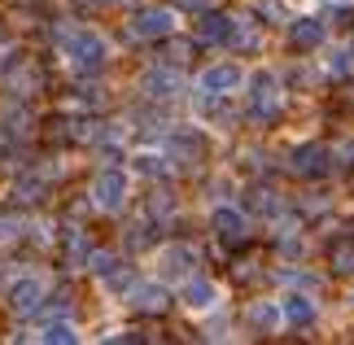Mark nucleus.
Instances as JSON below:
<instances>
[{"label":"nucleus","instance_id":"nucleus-14","mask_svg":"<svg viewBox=\"0 0 354 345\" xmlns=\"http://www.w3.org/2000/svg\"><path fill=\"white\" fill-rule=\"evenodd\" d=\"M280 310H284V324H293V328H310V324L319 319L315 297H306V293H284L280 297Z\"/></svg>","mask_w":354,"mask_h":345},{"label":"nucleus","instance_id":"nucleus-2","mask_svg":"<svg viewBox=\"0 0 354 345\" xmlns=\"http://www.w3.org/2000/svg\"><path fill=\"white\" fill-rule=\"evenodd\" d=\"M245 96H250V118L271 122L280 114V79H276V71L245 75Z\"/></svg>","mask_w":354,"mask_h":345},{"label":"nucleus","instance_id":"nucleus-10","mask_svg":"<svg viewBox=\"0 0 354 345\" xmlns=\"http://www.w3.org/2000/svg\"><path fill=\"white\" fill-rule=\"evenodd\" d=\"M158 267H162V280H188V275L197 271V250L193 245H167V250L158 254Z\"/></svg>","mask_w":354,"mask_h":345},{"label":"nucleus","instance_id":"nucleus-15","mask_svg":"<svg viewBox=\"0 0 354 345\" xmlns=\"http://www.w3.org/2000/svg\"><path fill=\"white\" fill-rule=\"evenodd\" d=\"M289 39H293V48H319L324 39H328V26H324V18L306 13V18H293Z\"/></svg>","mask_w":354,"mask_h":345},{"label":"nucleus","instance_id":"nucleus-26","mask_svg":"<svg viewBox=\"0 0 354 345\" xmlns=\"http://www.w3.org/2000/svg\"><path fill=\"white\" fill-rule=\"evenodd\" d=\"M13 53H18V48H0V71H9V66H13Z\"/></svg>","mask_w":354,"mask_h":345},{"label":"nucleus","instance_id":"nucleus-6","mask_svg":"<svg viewBox=\"0 0 354 345\" xmlns=\"http://www.w3.org/2000/svg\"><path fill=\"white\" fill-rule=\"evenodd\" d=\"M175 26H180L175 9H140L131 18V35L136 39H162V35H175Z\"/></svg>","mask_w":354,"mask_h":345},{"label":"nucleus","instance_id":"nucleus-23","mask_svg":"<svg viewBox=\"0 0 354 345\" xmlns=\"http://www.w3.org/2000/svg\"><path fill=\"white\" fill-rule=\"evenodd\" d=\"M337 271H354V245H342V250H337Z\"/></svg>","mask_w":354,"mask_h":345},{"label":"nucleus","instance_id":"nucleus-20","mask_svg":"<svg viewBox=\"0 0 354 345\" xmlns=\"http://www.w3.org/2000/svg\"><path fill=\"white\" fill-rule=\"evenodd\" d=\"M13 197H18V201H39V197H44V179H39V175H22L18 184H13Z\"/></svg>","mask_w":354,"mask_h":345},{"label":"nucleus","instance_id":"nucleus-28","mask_svg":"<svg viewBox=\"0 0 354 345\" xmlns=\"http://www.w3.org/2000/svg\"><path fill=\"white\" fill-rule=\"evenodd\" d=\"M342 5H354V0H342Z\"/></svg>","mask_w":354,"mask_h":345},{"label":"nucleus","instance_id":"nucleus-27","mask_svg":"<svg viewBox=\"0 0 354 345\" xmlns=\"http://www.w3.org/2000/svg\"><path fill=\"white\" fill-rule=\"evenodd\" d=\"M342 158H346V162H354V136H350V140L342 144Z\"/></svg>","mask_w":354,"mask_h":345},{"label":"nucleus","instance_id":"nucleus-18","mask_svg":"<svg viewBox=\"0 0 354 345\" xmlns=\"http://www.w3.org/2000/svg\"><path fill=\"white\" fill-rule=\"evenodd\" d=\"M136 175H145V179H162V175H171V162L167 153H153V149H145V153H136Z\"/></svg>","mask_w":354,"mask_h":345},{"label":"nucleus","instance_id":"nucleus-13","mask_svg":"<svg viewBox=\"0 0 354 345\" xmlns=\"http://www.w3.org/2000/svg\"><path fill=\"white\" fill-rule=\"evenodd\" d=\"M167 301H171L167 284H140V280H136L131 293H127V306L131 310H145V315H162V310H167Z\"/></svg>","mask_w":354,"mask_h":345},{"label":"nucleus","instance_id":"nucleus-1","mask_svg":"<svg viewBox=\"0 0 354 345\" xmlns=\"http://www.w3.org/2000/svg\"><path fill=\"white\" fill-rule=\"evenodd\" d=\"M62 53H66V62H71V71H79V75H97V71H105V62H110V44H105V35L88 31V26H79V31L66 35Z\"/></svg>","mask_w":354,"mask_h":345},{"label":"nucleus","instance_id":"nucleus-21","mask_svg":"<svg viewBox=\"0 0 354 345\" xmlns=\"http://www.w3.org/2000/svg\"><path fill=\"white\" fill-rule=\"evenodd\" d=\"M324 66H328V75H354V48H333Z\"/></svg>","mask_w":354,"mask_h":345},{"label":"nucleus","instance_id":"nucleus-22","mask_svg":"<svg viewBox=\"0 0 354 345\" xmlns=\"http://www.w3.org/2000/svg\"><path fill=\"white\" fill-rule=\"evenodd\" d=\"M153 236H158L153 223H136V227L127 232V250H145V245H153Z\"/></svg>","mask_w":354,"mask_h":345},{"label":"nucleus","instance_id":"nucleus-9","mask_svg":"<svg viewBox=\"0 0 354 345\" xmlns=\"http://www.w3.org/2000/svg\"><path fill=\"white\" fill-rule=\"evenodd\" d=\"M236 26H241V18H227V13L201 9V18H197V39H201V44H232V39H236Z\"/></svg>","mask_w":354,"mask_h":345},{"label":"nucleus","instance_id":"nucleus-24","mask_svg":"<svg viewBox=\"0 0 354 345\" xmlns=\"http://www.w3.org/2000/svg\"><path fill=\"white\" fill-rule=\"evenodd\" d=\"M13 232H18V223H13V218H0V241H9Z\"/></svg>","mask_w":354,"mask_h":345},{"label":"nucleus","instance_id":"nucleus-5","mask_svg":"<svg viewBox=\"0 0 354 345\" xmlns=\"http://www.w3.org/2000/svg\"><path fill=\"white\" fill-rule=\"evenodd\" d=\"M236 88H245V71L236 62H214L197 75V92H210V96H232Z\"/></svg>","mask_w":354,"mask_h":345},{"label":"nucleus","instance_id":"nucleus-7","mask_svg":"<svg viewBox=\"0 0 354 345\" xmlns=\"http://www.w3.org/2000/svg\"><path fill=\"white\" fill-rule=\"evenodd\" d=\"M180 301H184V306L193 310V315H206V310L219 306V284L193 271V275L184 280V288H180Z\"/></svg>","mask_w":354,"mask_h":345},{"label":"nucleus","instance_id":"nucleus-17","mask_svg":"<svg viewBox=\"0 0 354 345\" xmlns=\"http://www.w3.org/2000/svg\"><path fill=\"white\" fill-rule=\"evenodd\" d=\"M35 341H44V345H75L79 333H75L71 319H53V324H44V328L35 333Z\"/></svg>","mask_w":354,"mask_h":345},{"label":"nucleus","instance_id":"nucleus-19","mask_svg":"<svg viewBox=\"0 0 354 345\" xmlns=\"http://www.w3.org/2000/svg\"><path fill=\"white\" fill-rule=\"evenodd\" d=\"M101 284L110 288V293H122V297H127V293H131V284H136V271L127 267V262H118V267H110V271L101 275Z\"/></svg>","mask_w":354,"mask_h":345},{"label":"nucleus","instance_id":"nucleus-3","mask_svg":"<svg viewBox=\"0 0 354 345\" xmlns=\"http://www.w3.org/2000/svg\"><path fill=\"white\" fill-rule=\"evenodd\" d=\"M127 192H131V175L118 171V167H105L97 179H92V205L105 214H118L127 205Z\"/></svg>","mask_w":354,"mask_h":345},{"label":"nucleus","instance_id":"nucleus-12","mask_svg":"<svg viewBox=\"0 0 354 345\" xmlns=\"http://www.w3.org/2000/svg\"><path fill=\"white\" fill-rule=\"evenodd\" d=\"M210 227H214V236H219L223 245H236V241H245V232H250V223H245V214L236 210V205H214Z\"/></svg>","mask_w":354,"mask_h":345},{"label":"nucleus","instance_id":"nucleus-4","mask_svg":"<svg viewBox=\"0 0 354 345\" xmlns=\"http://www.w3.org/2000/svg\"><path fill=\"white\" fill-rule=\"evenodd\" d=\"M333 167H337V158L324 144H297L289 153V171L302 179H324V175H333Z\"/></svg>","mask_w":354,"mask_h":345},{"label":"nucleus","instance_id":"nucleus-11","mask_svg":"<svg viewBox=\"0 0 354 345\" xmlns=\"http://www.w3.org/2000/svg\"><path fill=\"white\" fill-rule=\"evenodd\" d=\"M9 310L13 315H35L39 306H44V280H35V275H22V280L9 284Z\"/></svg>","mask_w":354,"mask_h":345},{"label":"nucleus","instance_id":"nucleus-16","mask_svg":"<svg viewBox=\"0 0 354 345\" xmlns=\"http://www.w3.org/2000/svg\"><path fill=\"white\" fill-rule=\"evenodd\" d=\"M245 324H250L254 333H280V328H284L280 301H254V306L245 310Z\"/></svg>","mask_w":354,"mask_h":345},{"label":"nucleus","instance_id":"nucleus-8","mask_svg":"<svg viewBox=\"0 0 354 345\" xmlns=\"http://www.w3.org/2000/svg\"><path fill=\"white\" fill-rule=\"evenodd\" d=\"M140 92L153 96V101H171V96L184 92V75L171 71V66H153V71L140 75Z\"/></svg>","mask_w":354,"mask_h":345},{"label":"nucleus","instance_id":"nucleus-25","mask_svg":"<svg viewBox=\"0 0 354 345\" xmlns=\"http://www.w3.org/2000/svg\"><path fill=\"white\" fill-rule=\"evenodd\" d=\"M175 5H180V9H193V13H201V9H206V0H175Z\"/></svg>","mask_w":354,"mask_h":345}]
</instances>
